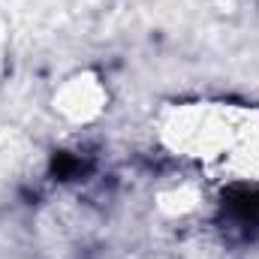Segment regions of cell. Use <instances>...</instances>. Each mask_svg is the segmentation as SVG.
Segmentation results:
<instances>
[{
  "label": "cell",
  "instance_id": "obj_1",
  "mask_svg": "<svg viewBox=\"0 0 259 259\" xmlns=\"http://www.w3.org/2000/svg\"><path fill=\"white\" fill-rule=\"evenodd\" d=\"M256 106L229 100H175L154 118V136L166 154L199 169L211 184L232 157Z\"/></svg>",
  "mask_w": 259,
  "mask_h": 259
},
{
  "label": "cell",
  "instance_id": "obj_3",
  "mask_svg": "<svg viewBox=\"0 0 259 259\" xmlns=\"http://www.w3.org/2000/svg\"><path fill=\"white\" fill-rule=\"evenodd\" d=\"M208 181L202 175H187V178H172L157 187L154 193V208L166 220H190L196 217L205 202H208Z\"/></svg>",
  "mask_w": 259,
  "mask_h": 259
},
{
  "label": "cell",
  "instance_id": "obj_2",
  "mask_svg": "<svg viewBox=\"0 0 259 259\" xmlns=\"http://www.w3.org/2000/svg\"><path fill=\"white\" fill-rule=\"evenodd\" d=\"M109 109V84L94 69L69 72L52 91V112L66 127H91Z\"/></svg>",
  "mask_w": 259,
  "mask_h": 259
},
{
  "label": "cell",
  "instance_id": "obj_4",
  "mask_svg": "<svg viewBox=\"0 0 259 259\" xmlns=\"http://www.w3.org/2000/svg\"><path fill=\"white\" fill-rule=\"evenodd\" d=\"M6 49H9V33H6V24L0 21V81L6 72Z\"/></svg>",
  "mask_w": 259,
  "mask_h": 259
}]
</instances>
